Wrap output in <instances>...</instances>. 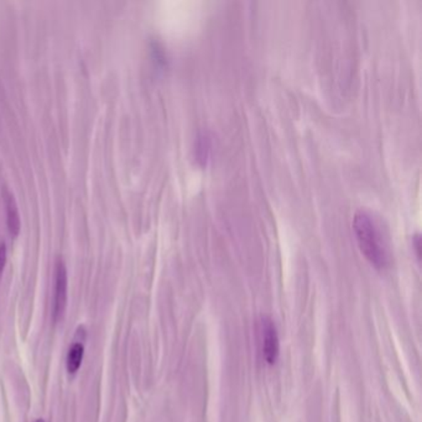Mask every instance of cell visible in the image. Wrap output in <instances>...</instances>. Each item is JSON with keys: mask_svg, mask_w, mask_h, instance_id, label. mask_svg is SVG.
Masks as SVG:
<instances>
[{"mask_svg": "<svg viewBox=\"0 0 422 422\" xmlns=\"http://www.w3.org/2000/svg\"><path fill=\"white\" fill-rule=\"evenodd\" d=\"M35 422H45L43 421V418H38V420H36V421Z\"/></svg>", "mask_w": 422, "mask_h": 422, "instance_id": "obj_8", "label": "cell"}, {"mask_svg": "<svg viewBox=\"0 0 422 422\" xmlns=\"http://www.w3.org/2000/svg\"><path fill=\"white\" fill-rule=\"evenodd\" d=\"M85 354V347L82 343H75L67 354V371L70 374H76L81 368Z\"/></svg>", "mask_w": 422, "mask_h": 422, "instance_id": "obj_5", "label": "cell"}, {"mask_svg": "<svg viewBox=\"0 0 422 422\" xmlns=\"http://www.w3.org/2000/svg\"><path fill=\"white\" fill-rule=\"evenodd\" d=\"M212 141L208 134L203 133L198 136L196 143V158L202 165H206L207 161L211 158Z\"/></svg>", "mask_w": 422, "mask_h": 422, "instance_id": "obj_6", "label": "cell"}, {"mask_svg": "<svg viewBox=\"0 0 422 422\" xmlns=\"http://www.w3.org/2000/svg\"><path fill=\"white\" fill-rule=\"evenodd\" d=\"M67 269L61 259H58L55 269V296H53V319H62L67 307Z\"/></svg>", "mask_w": 422, "mask_h": 422, "instance_id": "obj_3", "label": "cell"}, {"mask_svg": "<svg viewBox=\"0 0 422 422\" xmlns=\"http://www.w3.org/2000/svg\"><path fill=\"white\" fill-rule=\"evenodd\" d=\"M353 230L356 242L366 260L376 269H384L389 262L388 247L384 235L371 212L359 210L353 220Z\"/></svg>", "mask_w": 422, "mask_h": 422, "instance_id": "obj_1", "label": "cell"}, {"mask_svg": "<svg viewBox=\"0 0 422 422\" xmlns=\"http://www.w3.org/2000/svg\"><path fill=\"white\" fill-rule=\"evenodd\" d=\"M5 263H6V247L3 243V245H0V277L4 270Z\"/></svg>", "mask_w": 422, "mask_h": 422, "instance_id": "obj_7", "label": "cell"}, {"mask_svg": "<svg viewBox=\"0 0 422 422\" xmlns=\"http://www.w3.org/2000/svg\"><path fill=\"white\" fill-rule=\"evenodd\" d=\"M5 207H6L8 228H9L10 235L16 237L20 232L19 210H18V205H16L13 193L9 191H5Z\"/></svg>", "mask_w": 422, "mask_h": 422, "instance_id": "obj_4", "label": "cell"}, {"mask_svg": "<svg viewBox=\"0 0 422 422\" xmlns=\"http://www.w3.org/2000/svg\"><path fill=\"white\" fill-rule=\"evenodd\" d=\"M259 346L264 361L274 364L280 353V341L277 326L269 317H262L258 324Z\"/></svg>", "mask_w": 422, "mask_h": 422, "instance_id": "obj_2", "label": "cell"}]
</instances>
